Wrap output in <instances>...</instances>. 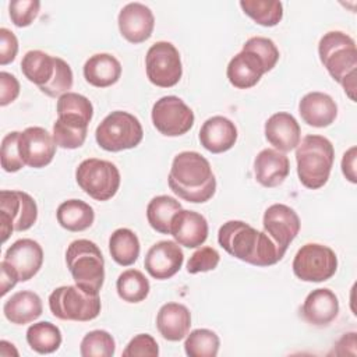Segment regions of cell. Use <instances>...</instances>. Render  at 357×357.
<instances>
[{"mask_svg":"<svg viewBox=\"0 0 357 357\" xmlns=\"http://www.w3.org/2000/svg\"><path fill=\"white\" fill-rule=\"evenodd\" d=\"M158 354H159L158 343L153 339V336L148 333H139L134 336L123 350L124 357H135V356L156 357Z\"/></svg>","mask_w":357,"mask_h":357,"instance_id":"cell-43","label":"cell"},{"mask_svg":"<svg viewBox=\"0 0 357 357\" xmlns=\"http://www.w3.org/2000/svg\"><path fill=\"white\" fill-rule=\"evenodd\" d=\"M18 139H20V131H11L1 139L0 160L4 172L15 173L25 166L20 155Z\"/></svg>","mask_w":357,"mask_h":357,"instance_id":"cell-38","label":"cell"},{"mask_svg":"<svg viewBox=\"0 0 357 357\" xmlns=\"http://www.w3.org/2000/svg\"><path fill=\"white\" fill-rule=\"evenodd\" d=\"M356 156H357V148L351 146L349 148L343 158H342V172L344 174V177L350 181V183H357V177H356Z\"/></svg>","mask_w":357,"mask_h":357,"instance_id":"cell-46","label":"cell"},{"mask_svg":"<svg viewBox=\"0 0 357 357\" xmlns=\"http://www.w3.org/2000/svg\"><path fill=\"white\" fill-rule=\"evenodd\" d=\"M38 219V206L35 199L15 190H1L0 192V223L3 243L13 231H25L31 229Z\"/></svg>","mask_w":357,"mask_h":357,"instance_id":"cell-9","label":"cell"},{"mask_svg":"<svg viewBox=\"0 0 357 357\" xmlns=\"http://www.w3.org/2000/svg\"><path fill=\"white\" fill-rule=\"evenodd\" d=\"M53 135L42 127H28L20 132L18 149L22 162L33 169L47 166L56 153Z\"/></svg>","mask_w":357,"mask_h":357,"instance_id":"cell-13","label":"cell"},{"mask_svg":"<svg viewBox=\"0 0 357 357\" xmlns=\"http://www.w3.org/2000/svg\"><path fill=\"white\" fill-rule=\"evenodd\" d=\"M290 162L289 158L276 149H262L254 160V174L257 181L266 187H278L289 176Z\"/></svg>","mask_w":357,"mask_h":357,"instance_id":"cell-22","label":"cell"},{"mask_svg":"<svg viewBox=\"0 0 357 357\" xmlns=\"http://www.w3.org/2000/svg\"><path fill=\"white\" fill-rule=\"evenodd\" d=\"M119 29L124 39L130 43H142L148 40L153 32L155 17L149 7L142 3H128L119 13Z\"/></svg>","mask_w":357,"mask_h":357,"instance_id":"cell-17","label":"cell"},{"mask_svg":"<svg viewBox=\"0 0 357 357\" xmlns=\"http://www.w3.org/2000/svg\"><path fill=\"white\" fill-rule=\"evenodd\" d=\"M219 245L231 257L255 266L278 264L286 254L265 233L243 220H229L218 231Z\"/></svg>","mask_w":357,"mask_h":357,"instance_id":"cell-1","label":"cell"},{"mask_svg":"<svg viewBox=\"0 0 357 357\" xmlns=\"http://www.w3.org/2000/svg\"><path fill=\"white\" fill-rule=\"evenodd\" d=\"M116 350L113 336L102 329L88 332L79 344L82 357H112Z\"/></svg>","mask_w":357,"mask_h":357,"instance_id":"cell-37","label":"cell"},{"mask_svg":"<svg viewBox=\"0 0 357 357\" xmlns=\"http://www.w3.org/2000/svg\"><path fill=\"white\" fill-rule=\"evenodd\" d=\"M49 308L52 314L63 321L86 322L100 314L99 294H89L75 286H60L49 296Z\"/></svg>","mask_w":357,"mask_h":357,"instance_id":"cell-7","label":"cell"},{"mask_svg":"<svg viewBox=\"0 0 357 357\" xmlns=\"http://www.w3.org/2000/svg\"><path fill=\"white\" fill-rule=\"evenodd\" d=\"M219 346V336L211 329H194L184 342L185 354L190 357H215Z\"/></svg>","mask_w":357,"mask_h":357,"instance_id":"cell-36","label":"cell"},{"mask_svg":"<svg viewBox=\"0 0 357 357\" xmlns=\"http://www.w3.org/2000/svg\"><path fill=\"white\" fill-rule=\"evenodd\" d=\"M191 326L190 310L180 303L163 304L156 315V328L163 339L178 342L184 339Z\"/></svg>","mask_w":357,"mask_h":357,"instance_id":"cell-25","label":"cell"},{"mask_svg":"<svg viewBox=\"0 0 357 357\" xmlns=\"http://www.w3.org/2000/svg\"><path fill=\"white\" fill-rule=\"evenodd\" d=\"M170 234L177 244L187 248H197L208 238V222L195 211L180 209L172 218Z\"/></svg>","mask_w":357,"mask_h":357,"instance_id":"cell-18","label":"cell"},{"mask_svg":"<svg viewBox=\"0 0 357 357\" xmlns=\"http://www.w3.org/2000/svg\"><path fill=\"white\" fill-rule=\"evenodd\" d=\"M240 7L262 26H275L283 18V4L276 0H241Z\"/></svg>","mask_w":357,"mask_h":357,"instance_id":"cell-35","label":"cell"},{"mask_svg":"<svg viewBox=\"0 0 357 357\" xmlns=\"http://www.w3.org/2000/svg\"><path fill=\"white\" fill-rule=\"evenodd\" d=\"M243 49L254 52L262 60L266 73L271 71L279 60V49L276 47L275 42L269 38L252 36L248 40H245Z\"/></svg>","mask_w":357,"mask_h":357,"instance_id":"cell-39","label":"cell"},{"mask_svg":"<svg viewBox=\"0 0 357 357\" xmlns=\"http://www.w3.org/2000/svg\"><path fill=\"white\" fill-rule=\"evenodd\" d=\"M56 216L59 225L68 231L86 230L95 220L93 208L81 199H67L61 202Z\"/></svg>","mask_w":357,"mask_h":357,"instance_id":"cell-30","label":"cell"},{"mask_svg":"<svg viewBox=\"0 0 357 357\" xmlns=\"http://www.w3.org/2000/svg\"><path fill=\"white\" fill-rule=\"evenodd\" d=\"M139 240L132 230L127 227H120L110 234L109 251L113 261L119 265H132L139 257Z\"/></svg>","mask_w":357,"mask_h":357,"instance_id":"cell-31","label":"cell"},{"mask_svg":"<svg viewBox=\"0 0 357 357\" xmlns=\"http://www.w3.org/2000/svg\"><path fill=\"white\" fill-rule=\"evenodd\" d=\"M75 180L81 190L91 198L96 201H107L116 195L121 178L114 163L89 158L78 165Z\"/></svg>","mask_w":357,"mask_h":357,"instance_id":"cell-8","label":"cell"},{"mask_svg":"<svg viewBox=\"0 0 357 357\" xmlns=\"http://www.w3.org/2000/svg\"><path fill=\"white\" fill-rule=\"evenodd\" d=\"M144 137L139 120L123 110H114L107 114L96 127L95 138L98 145L109 152H120L135 148Z\"/></svg>","mask_w":357,"mask_h":357,"instance_id":"cell-6","label":"cell"},{"mask_svg":"<svg viewBox=\"0 0 357 357\" xmlns=\"http://www.w3.org/2000/svg\"><path fill=\"white\" fill-rule=\"evenodd\" d=\"M296 162L301 184L318 190L329 178L335 162L333 145L322 135H305L296 148Z\"/></svg>","mask_w":357,"mask_h":357,"instance_id":"cell-4","label":"cell"},{"mask_svg":"<svg viewBox=\"0 0 357 357\" xmlns=\"http://www.w3.org/2000/svg\"><path fill=\"white\" fill-rule=\"evenodd\" d=\"M59 57H53L42 50H29L21 61V71L28 81L39 89L47 86L57 70Z\"/></svg>","mask_w":357,"mask_h":357,"instance_id":"cell-29","label":"cell"},{"mask_svg":"<svg viewBox=\"0 0 357 357\" xmlns=\"http://www.w3.org/2000/svg\"><path fill=\"white\" fill-rule=\"evenodd\" d=\"M0 271H1V291H0V296L3 297V296H6L7 293H8V290H11L15 284H17V282H20L18 280V278H17V275L14 273V271L4 262V261H1V264H0Z\"/></svg>","mask_w":357,"mask_h":357,"instance_id":"cell-47","label":"cell"},{"mask_svg":"<svg viewBox=\"0 0 357 357\" xmlns=\"http://www.w3.org/2000/svg\"><path fill=\"white\" fill-rule=\"evenodd\" d=\"M298 113L308 126L324 128L336 120L337 105L328 93L308 92L298 103Z\"/></svg>","mask_w":357,"mask_h":357,"instance_id":"cell-24","label":"cell"},{"mask_svg":"<svg viewBox=\"0 0 357 357\" xmlns=\"http://www.w3.org/2000/svg\"><path fill=\"white\" fill-rule=\"evenodd\" d=\"M337 269V257L335 251L324 244H304L293 259L294 275L304 282H325L331 279Z\"/></svg>","mask_w":357,"mask_h":357,"instance_id":"cell-10","label":"cell"},{"mask_svg":"<svg viewBox=\"0 0 357 357\" xmlns=\"http://www.w3.org/2000/svg\"><path fill=\"white\" fill-rule=\"evenodd\" d=\"M116 289L123 301L141 303L148 297L151 284L141 271L127 269L119 275Z\"/></svg>","mask_w":357,"mask_h":357,"instance_id":"cell-34","label":"cell"},{"mask_svg":"<svg viewBox=\"0 0 357 357\" xmlns=\"http://www.w3.org/2000/svg\"><path fill=\"white\" fill-rule=\"evenodd\" d=\"M39 8L40 1L38 0H13L8 4L11 22L18 28L28 26L38 17Z\"/></svg>","mask_w":357,"mask_h":357,"instance_id":"cell-40","label":"cell"},{"mask_svg":"<svg viewBox=\"0 0 357 357\" xmlns=\"http://www.w3.org/2000/svg\"><path fill=\"white\" fill-rule=\"evenodd\" d=\"M167 183L178 198L192 204L209 201L216 191V178L208 159L194 151L174 156Z\"/></svg>","mask_w":357,"mask_h":357,"instance_id":"cell-2","label":"cell"},{"mask_svg":"<svg viewBox=\"0 0 357 357\" xmlns=\"http://www.w3.org/2000/svg\"><path fill=\"white\" fill-rule=\"evenodd\" d=\"M184 262V254L180 244L170 240L155 243L145 255L146 272L158 280L170 279L174 276Z\"/></svg>","mask_w":357,"mask_h":357,"instance_id":"cell-16","label":"cell"},{"mask_svg":"<svg viewBox=\"0 0 357 357\" xmlns=\"http://www.w3.org/2000/svg\"><path fill=\"white\" fill-rule=\"evenodd\" d=\"M181 209V204L169 195H158L152 198L146 206V219L153 230L162 234H170V222L176 212Z\"/></svg>","mask_w":357,"mask_h":357,"instance_id":"cell-32","label":"cell"},{"mask_svg":"<svg viewBox=\"0 0 357 357\" xmlns=\"http://www.w3.org/2000/svg\"><path fill=\"white\" fill-rule=\"evenodd\" d=\"M121 77L120 61L109 53H96L84 64V78L96 88H106L116 84Z\"/></svg>","mask_w":357,"mask_h":357,"instance_id":"cell-28","label":"cell"},{"mask_svg":"<svg viewBox=\"0 0 357 357\" xmlns=\"http://www.w3.org/2000/svg\"><path fill=\"white\" fill-rule=\"evenodd\" d=\"M20 95V82L18 79L7 73H0V106H7L14 102Z\"/></svg>","mask_w":357,"mask_h":357,"instance_id":"cell-45","label":"cell"},{"mask_svg":"<svg viewBox=\"0 0 357 357\" xmlns=\"http://www.w3.org/2000/svg\"><path fill=\"white\" fill-rule=\"evenodd\" d=\"M89 120L71 113L57 114L53 124V139L57 146L64 149H77L86 139Z\"/></svg>","mask_w":357,"mask_h":357,"instance_id":"cell-26","label":"cell"},{"mask_svg":"<svg viewBox=\"0 0 357 357\" xmlns=\"http://www.w3.org/2000/svg\"><path fill=\"white\" fill-rule=\"evenodd\" d=\"M262 225L265 233L284 252L290 243L297 237L301 226L297 212L284 204L271 205L264 213Z\"/></svg>","mask_w":357,"mask_h":357,"instance_id":"cell-14","label":"cell"},{"mask_svg":"<svg viewBox=\"0 0 357 357\" xmlns=\"http://www.w3.org/2000/svg\"><path fill=\"white\" fill-rule=\"evenodd\" d=\"M73 82H74V77H73L71 67L68 66L67 61L59 57L57 70L52 82L47 86L42 88L40 91L50 98H57V96L60 98L61 95L70 92V89L73 88Z\"/></svg>","mask_w":357,"mask_h":357,"instance_id":"cell-41","label":"cell"},{"mask_svg":"<svg viewBox=\"0 0 357 357\" xmlns=\"http://www.w3.org/2000/svg\"><path fill=\"white\" fill-rule=\"evenodd\" d=\"M61 332L59 326L49 321L32 324L26 331V342L32 350L39 354L54 353L61 344Z\"/></svg>","mask_w":357,"mask_h":357,"instance_id":"cell-33","label":"cell"},{"mask_svg":"<svg viewBox=\"0 0 357 357\" xmlns=\"http://www.w3.org/2000/svg\"><path fill=\"white\" fill-rule=\"evenodd\" d=\"M301 314L308 324L326 326L339 314V300L329 289H315L305 297Z\"/></svg>","mask_w":357,"mask_h":357,"instance_id":"cell-23","label":"cell"},{"mask_svg":"<svg viewBox=\"0 0 357 357\" xmlns=\"http://www.w3.org/2000/svg\"><path fill=\"white\" fill-rule=\"evenodd\" d=\"M318 54L331 77L343 86L351 100H356L357 49L354 39L342 31H329L318 43Z\"/></svg>","mask_w":357,"mask_h":357,"instance_id":"cell-3","label":"cell"},{"mask_svg":"<svg viewBox=\"0 0 357 357\" xmlns=\"http://www.w3.org/2000/svg\"><path fill=\"white\" fill-rule=\"evenodd\" d=\"M67 268L75 284L89 294H99L105 282V259L100 248L91 240L78 238L66 251Z\"/></svg>","mask_w":357,"mask_h":357,"instance_id":"cell-5","label":"cell"},{"mask_svg":"<svg viewBox=\"0 0 357 357\" xmlns=\"http://www.w3.org/2000/svg\"><path fill=\"white\" fill-rule=\"evenodd\" d=\"M43 305L40 297L31 290L14 293L3 305L4 317L15 325L33 322L42 315Z\"/></svg>","mask_w":357,"mask_h":357,"instance_id":"cell-27","label":"cell"},{"mask_svg":"<svg viewBox=\"0 0 357 357\" xmlns=\"http://www.w3.org/2000/svg\"><path fill=\"white\" fill-rule=\"evenodd\" d=\"M3 261L14 271L20 282H26L42 268L43 250L32 238H20L7 248Z\"/></svg>","mask_w":357,"mask_h":357,"instance_id":"cell-15","label":"cell"},{"mask_svg":"<svg viewBox=\"0 0 357 357\" xmlns=\"http://www.w3.org/2000/svg\"><path fill=\"white\" fill-rule=\"evenodd\" d=\"M18 53V39L7 28H0V64L6 66L14 61Z\"/></svg>","mask_w":357,"mask_h":357,"instance_id":"cell-44","label":"cell"},{"mask_svg":"<svg viewBox=\"0 0 357 357\" xmlns=\"http://www.w3.org/2000/svg\"><path fill=\"white\" fill-rule=\"evenodd\" d=\"M145 68L148 79L160 88L174 86L183 75L180 53L173 43L166 40H159L148 49Z\"/></svg>","mask_w":357,"mask_h":357,"instance_id":"cell-11","label":"cell"},{"mask_svg":"<svg viewBox=\"0 0 357 357\" xmlns=\"http://www.w3.org/2000/svg\"><path fill=\"white\" fill-rule=\"evenodd\" d=\"M220 261L219 252L212 247H201L197 250L187 262V272L191 275L199 272L213 271Z\"/></svg>","mask_w":357,"mask_h":357,"instance_id":"cell-42","label":"cell"},{"mask_svg":"<svg viewBox=\"0 0 357 357\" xmlns=\"http://www.w3.org/2000/svg\"><path fill=\"white\" fill-rule=\"evenodd\" d=\"M198 138L206 151L222 153L234 146L237 141V128L227 117L212 116L201 126Z\"/></svg>","mask_w":357,"mask_h":357,"instance_id":"cell-20","label":"cell"},{"mask_svg":"<svg viewBox=\"0 0 357 357\" xmlns=\"http://www.w3.org/2000/svg\"><path fill=\"white\" fill-rule=\"evenodd\" d=\"M152 123L155 128L166 137L185 134L194 126V112L183 99L174 95L163 96L152 107Z\"/></svg>","mask_w":357,"mask_h":357,"instance_id":"cell-12","label":"cell"},{"mask_svg":"<svg viewBox=\"0 0 357 357\" xmlns=\"http://www.w3.org/2000/svg\"><path fill=\"white\" fill-rule=\"evenodd\" d=\"M265 138L279 152H290L301 141V128L287 112H278L265 121Z\"/></svg>","mask_w":357,"mask_h":357,"instance_id":"cell-19","label":"cell"},{"mask_svg":"<svg viewBox=\"0 0 357 357\" xmlns=\"http://www.w3.org/2000/svg\"><path fill=\"white\" fill-rule=\"evenodd\" d=\"M266 73L262 60L251 50L241 49L227 64L226 75L229 82L238 89H248L257 85Z\"/></svg>","mask_w":357,"mask_h":357,"instance_id":"cell-21","label":"cell"}]
</instances>
